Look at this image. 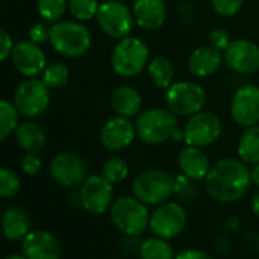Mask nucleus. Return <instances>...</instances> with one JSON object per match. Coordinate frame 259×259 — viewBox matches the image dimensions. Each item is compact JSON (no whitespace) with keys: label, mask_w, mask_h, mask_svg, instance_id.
<instances>
[{"label":"nucleus","mask_w":259,"mask_h":259,"mask_svg":"<svg viewBox=\"0 0 259 259\" xmlns=\"http://www.w3.org/2000/svg\"><path fill=\"white\" fill-rule=\"evenodd\" d=\"M204 185L207 194L215 201L235 203L247 194L251 185V177L247 163L241 159L224 157L210 166Z\"/></svg>","instance_id":"nucleus-1"},{"label":"nucleus","mask_w":259,"mask_h":259,"mask_svg":"<svg viewBox=\"0 0 259 259\" xmlns=\"http://www.w3.org/2000/svg\"><path fill=\"white\" fill-rule=\"evenodd\" d=\"M138 138L147 145H162L168 141H185L183 132L179 130L177 116L163 107L144 110L136 117Z\"/></svg>","instance_id":"nucleus-2"},{"label":"nucleus","mask_w":259,"mask_h":259,"mask_svg":"<svg viewBox=\"0 0 259 259\" xmlns=\"http://www.w3.org/2000/svg\"><path fill=\"white\" fill-rule=\"evenodd\" d=\"M148 204L135 195L119 197L110 207V220L113 226L125 236H139L150 227Z\"/></svg>","instance_id":"nucleus-3"},{"label":"nucleus","mask_w":259,"mask_h":259,"mask_svg":"<svg viewBox=\"0 0 259 259\" xmlns=\"http://www.w3.org/2000/svg\"><path fill=\"white\" fill-rule=\"evenodd\" d=\"M150 63L148 45L138 38L128 35L117 40L111 51V69L122 78H135L141 75Z\"/></svg>","instance_id":"nucleus-4"},{"label":"nucleus","mask_w":259,"mask_h":259,"mask_svg":"<svg viewBox=\"0 0 259 259\" xmlns=\"http://www.w3.org/2000/svg\"><path fill=\"white\" fill-rule=\"evenodd\" d=\"M49 41L58 54L67 58H79L89 52L92 35L79 22L60 20L51 26Z\"/></svg>","instance_id":"nucleus-5"},{"label":"nucleus","mask_w":259,"mask_h":259,"mask_svg":"<svg viewBox=\"0 0 259 259\" xmlns=\"http://www.w3.org/2000/svg\"><path fill=\"white\" fill-rule=\"evenodd\" d=\"M136 198L148 206H159L174 194V177L162 169H147L136 176L132 183Z\"/></svg>","instance_id":"nucleus-6"},{"label":"nucleus","mask_w":259,"mask_h":259,"mask_svg":"<svg viewBox=\"0 0 259 259\" xmlns=\"http://www.w3.org/2000/svg\"><path fill=\"white\" fill-rule=\"evenodd\" d=\"M204 89L194 81H177L166 89V108L176 116L189 117L201 111L206 105Z\"/></svg>","instance_id":"nucleus-7"},{"label":"nucleus","mask_w":259,"mask_h":259,"mask_svg":"<svg viewBox=\"0 0 259 259\" xmlns=\"http://www.w3.org/2000/svg\"><path fill=\"white\" fill-rule=\"evenodd\" d=\"M96 22L101 31L114 40H120L130 35L135 26V16L123 2L119 0H107L99 5Z\"/></svg>","instance_id":"nucleus-8"},{"label":"nucleus","mask_w":259,"mask_h":259,"mask_svg":"<svg viewBox=\"0 0 259 259\" xmlns=\"http://www.w3.org/2000/svg\"><path fill=\"white\" fill-rule=\"evenodd\" d=\"M223 133V123L213 111L201 110L188 117L183 128L185 144L191 147L206 148L215 144Z\"/></svg>","instance_id":"nucleus-9"},{"label":"nucleus","mask_w":259,"mask_h":259,"mask_svg":"<svg viewBox=\"0 0 259 259\" xmlns=\"http://www.w3.org/2000/svg\"><path fill=\"white\" fill-rule=\"evenodd\" d=\"M51 104L49 87L43 79L29 78L19 84L14 93V105L20 114L28 117H37L43 114Z\"/></svg>","instance_id":"nucleus-10"},{"label":"nucleus","mask_w":259,"mask_h":259,"mask_svg":"<svg viewBox=\"0 0 259 259\" xmlns=\"http://www.w3.org/2000/svg\"><path fill=\"white\" fill-rule=\"evenodd\" d=\"M186 210L180 203L165 201L159 204L150 217V229L154 236L172 239L179 236L186 227Z\"/></svg>","instance_id":"nucleus-11"},{"label":"nucleus","mask_w":259,"mask_h":259,"mask_svg":"<svg viewBox=\"0 0 259 259\" xmlns=\"http://www.w3.org/2000/svg\"><path fill=\"white\" fill-rule=\"evenodd\" d=\"M113 183L104 176L87 177L79 189V203L84 210L93 215H102L110 210L113 204Z\"/></svg>","instance_id":"nucleus-12"},{"label":"nucleus","mask_w":259,"mask_h":259,"mask_svg":"<svg viewBox=\"0 0 259 259\" xmlns=\"http://www.w3.org/2000/svg\"><path fill=\"white\" fill-rule=\"evenodd\" d=\"M224 63L230 70L239 75H253L259 70V45L247 40L236 38L223 52Z\"/></svg>","instance_id":"nucleus-13"},{"label":"nucleus","mask_w":259,"mask_h":259,"mask_svg":"<svg viewBox=\"0 0 259 259\" xmlns=\"http://www.w3.org/2000/svg\"><path fill=\"white\" fill-rule=\"evenodd\" d=\"M136 125L125 116H113L110 117L101 128L99 141L102 147L108 151L119 153L126 150L136 139Z\"/></svg>","instance_id":"nucleus-14"},{"label":"nucleus","mask_w":259,"mask_h":259,"mask_svg":"<svg viewBox=\"0 0 259 259\" xmlns=\"http://www.w3.org/2000/svg\"><path fill=\"white\" fill-rule=\"evenodd\" d=\"M232 119L247 128L259 123V87L254 84L241 85L230 101Z\"/></svg>","instance_id":"nucleus-15"},{"label":"nucleus","mask_w":259,"mask_h":259,"mask_svg":"<svg viewBox=\"0 0 259 259\" xmlns=\"http://www.w3.org/2000/svg\"><path fill=\"white\" fill-rule=\"evenodd\" d=\"M49 171L52 179L64 188L79 186L87 179L85 162L73 153L57 154L51 162Z\"/></svg>","instance_id":"nucleus-16"},{"label":"nucleus","mask_w":259,"mask_h":259,"mask_svg":"<svg viewBox=\"0 0 259 259\" xmlns=\"http://www.w3.org/2000/svg\"><path fill=\"white\" fill-rule=\"evenodd\" d=\"M22 253L26 259H60L61 244L48 230H32L22 239Z\"/></svg>","instance_id":"nucleus-17"},{"label":"nucleus","mask_w":259,"mask_h":259,"mask_svg":"<svg viewBox=\"0 0 259 259\" xmlns=\"http://www.w3.org/2000/svg\"><path fill=\"white\" fill-rule=\"evenodd\" d=\"M14 67L25 76H35L46 69V55L34 41H20L11 52Z\"/></svg>","instance_id":"nucleus-18"},{"label":"nucleus","mask_w":259,"mask_h":259,"mask_svg":"<svg viewBox=\"0 0 259 259\" xmlns=\"http://www.w3.org/2000/svg\"><path fill=\"white\" fill-rule=\"evenodd\" d=\"M132 11L135 23L144 31H157L168 19V7L165 0H136Z\"/></svg>","instance_id":"nucleus-19"},{"label":"nucleus","mask_w":259,"mask_h":259,"mask_svg":"<svg viewBox=\"0 0 259 259\" xmlns=\"http://www.w3.org/2000/svg\"><path fill=\"white\" fill-rule=\"evenodd\" d=\"M224 61L221 51L210 45L195 48L188 57V70L195 78H207L217 73Z\"/></svg>","instance_id":"nucleus-20"},{"label":"nucleus","mask_w":259,"mask_h":259,"mask_svg":"<svg viewBox=\"0 0 259 259\" xmlns=\"http://www.w3.org/2000/svg\"><path fill=\"white\" fill-rule=\"evenodd\" d=\"M179 168L180 172L183 176H186L188 179H191L192 182H198V180H204L206 176L210 171V162L209 157L206 156V153L198 148V147H191L186 145V148H183L179 153Z\"/></svg>","instance_id":"nucleus-21"},{"label":"nucleus","mask_w":259,"mask_h":259,"mask_svg":"<svg viewBox=\"0 0 259 259\" xmlns=\"http://www.w3.org/2000/svg\"><path fill=\"white\" fill-rule=\"evenodd\" d=\"M142 96L132 85H117L110 95V105L119 116L133 117L142 111Z\"/></svg>","instance_id":"nucleus-22"},{"label":"nucleus","mask_w":259,"mask_h":259,"mask_svg":"<svg viewBox=\"0 0 259 259\" xmlns=\"http://www.w3.org/2000/svg\"><path fill=\"white\" fill-rule=\"evenodd\" d=\"M0 227L8 239L20 241L31 232V220L26 210L20 207H11L4 212L2 220H0Z\"/></svg>","instance_id":"nucleus-23"},{"label":"nucleus","mask_w":259,"mask_h":259,"mask_svg":"<svg viewBox=\"0 0 259 259\" xmlns=\"http://www.w3.org/2000/svg\"><path fill=\"white\" fill-rule=\"evenodd\" d=\"M16 141L26 153H40L46 144L43 128L34 122H22L16 128Z\"/></svg>","instance_id":"nucleus-24"},{"label":"nucleus","mask_w":259,"mask_h":259,"mask_svg":"<svg viewBox=\"0 0 259 259\" xmlns=\"http://www.w3.org/2000/svg\"><path fill=\"white\" fill-rule=\"evenodd\" d=\"M147 70H148V76H150L151 82L157 89L166 90L174 82L176 69H174L172 61L168 57H163V55L154 57L153 60H150Z\"/></svg>","instance_id":"nucleus-25"},{"label":"nucleus","mask_w":259,"mask_h":259,"mask_svg":"<svg viewBox=\"0 0 259 259\" xmlns=\"http://www.w3.org/2000/svg\"><path fill=\"white\" fill-rule=\"evenodd\" d=\"M238 157L247 165L259 163V125L247 126L239 136Z\"/></svg>","instance_id":"nucleus-26"},{"label":"nucleus","mask_w":259,"mask_h":259,"mask_svg":"<svg viewBox=\"0 0 259 259\" xmlns=\"http://www.w3.org/2000/svg\"><path fill=\"white\" fill-rule=\"evenodd\" d=\"M141 259H174L176 253L168 239L151 236L139 245Z\"/></svg>","instance_id":"nucleus-27"},{"label":"nucleus","mask_w":259,"mask_h":259,"mask_svg":"<svg viewBox=\"0 0 259 259\" xmlns=\"http://www.w3.org/2000/svg\"><path fill=\"white\" fill-rule=\"evenodd\" d=\"M19 125V110L14 104L0 99V142L16 133Z\"/></svg>","instance_id":"nucleus-28"},{"label":"nucleus","mask_w":259,"mask_h":259,"mask_svg":"<svg viewBox=\"0 0 259 259\" xmlns=\"http://www.w3.org/2000/svg\"><path fill=\"white\" fill-rule=\"evenodd\" d=\"M69 69L67 66L61 64V63H55L48 66L43 70V82L49 87V90H58L63 89L67 81H69Z\"/></svg>","instance_id":"nucleus-29"},{"label":"nucleus","mask_w":259,"mask_h":259,"mask_svg":"<svg viewBox=\"0 0 259 259\" xmlns=\"http://www.w3.org/2000/svg\"><path fill=\"white\" fill-rule=\"evenodd\" d=\"M130 166L122 157H110L102 165V176L113 185L123 182L128 177Z\"/></svg>","instance_id":"nucleus-30"},{"label":"nucleus","mask_w":259,"mask_h":259,"mask_svg":"<svg viewBox=\"0 0 259 259\" xmlns=\"http://www.w3.org/2000/svg\"><path fill=\"white\" fill-rule=\"evenodd\" d=\"M67 0H37L38 14L51 23L60 22L67 10Z\"/></svg>","instance_id":"nucleus-31"},{"label":"nucleus","mask_w":259,"mask_h":259,"mask_svg":"<svg viewBox=\"0 0 259 259\" xmlns=\"http://www.w3.org/2000/svg\"><path fill=\"white\" fill-rule=\"evenodd\" d=\"M69 13L79 22L96 19L99 4L98 0H69Z\"/></svg>","instance_id":"nucleus-32"},{"label":"nucleus","mask_w":259,"mask_h":259,"mask_svg":"<svg viewBox=\"0 0 259 259\" xmlns=\"http://www.w3.org/2000/svg\"><path fill=\"white\" fill-rule=\"evenodd\" d=\"M19 191H20L19 176L10 168L0 166V197L10 198L14 197Z\"/></svg>","instance_id":"nucleus-33"},{"label":"nucleus","mask_w":259,"mask_h":259,"mask_svg":"<svg viewBox=\"0 0 259 259\" xmlns=\"http://www.w3.org/2000/svg\"><path fill=\"white\" fill-rule=\"evenodd\" d=\"M212 10L221 17H235L242 10L244 0H210Z\"/></svg>","instance_id":"nucleus-34"},{"label":"nucleus","mask_w":259,"mask_h":259,"mask_svg":"<svg viewBox=\"0 0 259 259\" xmlns=\"http://www.w3.org/2000/svg\"><path fill=\"white\" fill-rule=\"evenodd\" d=\"M174 194L177 197H180L182 200H188L194 195V186H192V180L188 179L186 176H183L180 172V176L174 177Z\"/></svg>","instance_id":"nucleus-35"},{"label":"nucleus","mask_w":259,"mask_h":259,"mask_svg":"<svg viewBox=\"0 0 259 259\" xmlns=\"http://www.w3.org/2000/svg\"><path fill=\"white\" fill-rule=\"evenodd\" d=\"M230 43H232V37H230V34L226 29L218 28V29H213L209 34V45L213 46V48H217L221 52H224Z\"/></svg>","instance_id":"nucleus-36"},{"label":"nucleus","mask_w":259,"mask_h":259,"mask_svg":"<svg viewBox=\"0 0 259 259\" xmlns=\"http://www.w3.org/2000/svg\"><path fill=\"white\" fill-rule=\"evenodd\" d=\"M177 16L185 26L192 25V22L195 19V7L191 0H183V2L177 7Z\"/></svg>","instance_id":"nucleus-37"},{"label":"nucleus","mask_w":259,"mask_h":259,"mask_svg":"<svg viewBox=\"0 0 259 259\" xmlns=\"http://www.w3.org/2000/svg\"><path fill=\"white\" fill-rule=\"evenodd\" d=\"M22 169L28 176H35L41 169V159L35 153H28L22 160Z\"/></svg>","instance_id":"nucleus-38"},{"label":"nucleus","mask_w":259,"mask_h":259,"mask_svg":"<svg viewBox=\"0 0 259 259\" xmlns=\"http://www.w3.org/2000/svg\"><path fill=\"white\" fill-rule=\"evenodd\" d=\"M13 40H11V35L8 34V31H5L2 26H0V61L7 60L11 52H13Z\"/></svg>","instance_id":"nucleus-39"},{"label":"nucleus","mask_w":259,"mask_h":259,"mask_svg":"<svg viewBox=\"0 0 259 259\" xmlns=\"http://www.w3.org/2000/svg\"><path fill=\"white\" fill-rule=\"evenodd\" d=\"M49 34H51V28H48L43 23H37L29 29V38L34 43H43L49 40Z\"/></svg>","instance_id":"nucleus-40"},{"label":"nucleus","mask_w":259,"mask_h":259,"mask_svg":"<svg viewBox=\"0 0 259 259\" xmlns=\"http://www.w3.org/2000/svg\"><path fill=\"white\" fill-rule=\"evenodd\" d=\"M174 259H213V257L200 248H186L177 253Z\"/></svg>","instance_id":"nucleus-41"},{"label":"nucleus","mask_w":259,"mask_h":259,"mask_svg":"<svg viewBox=\"0 0 259 259\" xmlns=\"http://www.w3.org/2000/svg\"><path fill=\"white\" fill-rule=\"evenodd\" d=\"M251 212L256 218H259V191L251 198Z\"/></svg>","instance_id":"nucleus-42"},{"label":"nucleus","mask_w":259,"mask_h":259,"mask_svg":"<svg viewBox=\"0 0 259 259\" xmlns=\"http://www.w3.org/2000/svg\"><path fill=\"white\" fill-rule=\"evenodd\" d=\"M250 177H251V183L259 188V163L253 165V169L250 171Z\"/></svg>","instance_id":"nucleus-43"},{"label":"nucleus","mask_w":259,"mask_h":259,"mask_svg":"<svg viewBox=\"0 0 259 259\" xmlns=\"http://www.w3.org/2000/svg\"><path fill=\"white\" fill-rule=\"evenodd\" d=\"M5 259H26L25 257V254L22 253V254H19V253H13V254H8Z\"/></svg>","instance_id":"nucleus-44"}]
</instances>
